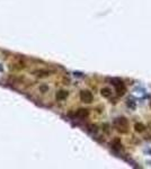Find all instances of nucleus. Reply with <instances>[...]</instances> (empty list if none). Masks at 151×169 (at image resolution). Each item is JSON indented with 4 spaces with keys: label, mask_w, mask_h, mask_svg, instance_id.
<instances>
[{
    "label": "nucleus",
    "mask_w": 151,
    "mask_h": 169,
    "mask_svg": "<svg viewBox=\"0 0 151 169\" xmlns=\"http://www.w3.org/2000/svg\"><path fill=\"white\" fill-rule=\"evenodd\" d=\"M114 127L120 133H127L130 124L125 117H117V119H114Z\"/></svg>",
    "instance_id": "obj_1"
},
{
    "label": "nucleus",
    "mask_w": 151,
    "mask_h": 169,
    "mask_svg": "<svg viewBox=\"0 0 151 169\" xmlns=\"http://www.w3.org/2000/svg\"><path fill=\"white\" fill-rule=\"evenodd\" d=\"M113 85L115 86L116 88V91H117V95L119 96H122V95L125 94V86H124V83L121 81V80H113Z\"/></svg>",
    "instance_id": "obj_2"
},
{
    "label": "nucleus",
    "mask_w": 151,
    "mask_h": 169,
    "mask_svg": "<svg viewBox=\"0 0 151 169\" xmlns=\"http://www.w3.org/2000/svg\"><path fill=\"white\" fill-rule=\"evenodd\" d=\"M80 99L83 101V103H91L93 99H94V96L93 94L88 91V90H83L80 93Z\"/></svg>",
    "instance_id": "obj_3"
},
{
    "label": "nucleus",
    "mask_w": 151,
    "mask_h": 169,
    "mask_svg": "<svg viewBox=\"0 0 151 169\" xmlns=\"http://www.w3.org/2000/svg\"><path fill=\"white\" fill-rule=\"evenodd\" d=\"M134 129L138 133H142V132L145 130V126L142 124V123H135L134 124Z\"/></svg>",
    "instance_id": "obj_4"
},
{
    "label": "nucleus",
    "mask_w": 151,
    "mask_h": 169,
    "mask_svg": "<svg viewBox=\"0 0 151 169\" xmlns=\"http://www.w3.org/2000/svg\"><path fill=\"white\" fill-rule=\"evenodd\" d=\"M101 95H103L104 97L108 98V97H111V95H112V90H111L109 88H103V89H101Z\"/></svg>",
    "instance_id": "obj_5"
},
{
    "label": "nucleus",
    "mask_w": 151,
    "mask_h": 169,
    "mask_svg": "<svg viewBox=\"0 0 151 169\" xmlns=\"http://www.w3.org/2000/svg\"><path fill=\"white\" fill-rule=\"evenodd\" d=\"M126 104H127V106L130 107V108H132V109L135 108V101H134V99H132V98H129L127 101H126Z\"/></svg>",
    "instance_id": "obj_6"
}]
</instances>
